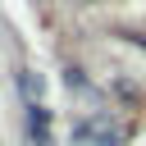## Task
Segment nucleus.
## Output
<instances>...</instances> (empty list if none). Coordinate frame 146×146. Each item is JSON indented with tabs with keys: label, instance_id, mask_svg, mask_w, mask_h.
<instances>
[{
	"label": "nucleus",
	"instance_id": "nucleus-2",
	"mask_svg": "<svg viewBox=\"0 0 146 146\" xmlns=\"http://www.w3.org/2000/svg\"><path fill=\"white\" fill-rule=\"evenodd\" d=\"M96 146H114V141H96Z\"/></svg>",
	"mask_w": 146,
	"mask_h": 146
},
{
	"label": "nucleus",
	"instance_id": "nucleus-1",
	"mask_svg": "<svg viewBox=\"0 0 146 146\" xmlns=\"http://www.w3.org/2000/svg\"><path fill=\"white\" fill-rule=\"evenodd\" d=\"M27 132H32V141H36V146H46V141H50V137H46V110H41L36 100L27 105Z\"/></svg>",
	"mask_w": 146,
	"mask_h": 146
}]
</instances>
